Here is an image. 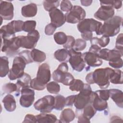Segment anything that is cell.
Instances as JSON below:
<instances>
[{
	"instance_id": "cell-1",
	"label": "cell",
	"mask_w": 123,
	"mask_h": 123,
	"mask_svg": "<svg viewBox=\"0 0 123 123\" xmlns=\"http://www.w3.org/2000/svg\"><path fill=\"white\" fill-rule=\"evenodd\" d=\"M50 79V67L47 63H43L38 67L37 77L31 80L30 86L37 90H43Z\"/></svg>"
},
{
	"instance_id": "cell-2",
	"label": "cell",
	"mask_w": 123,
	"mask_h": 123,
	"mask_svg": "<svg viewBox=\"0 0 123 123\" xmlns=\"http://www.w3.org/2000/svg\"><path fill=\"white\" fill-rule=\"evenodd\" d=\"M122 22V17L113 16L104 22L100 29L99 35L109 37L116 36L120 32Z\"/></svg>"
},
{
	"instance_id": "cell-3",
	"label": "cell",
	"mask_w": 123,
	"mask_h": 123,
	"mask_svg": "<svg viewBox=\"0 0 123 123\" xmlns=\"http://www.w3.org/2000/svg\"><path fill=\"white\" fill-rule=\"evenodd\" d=\"M113 70L109 67L96 69L92 74L94 83L101 89L108 88L110 85V76Z\"/></svg>"
},
{
	"instance_id": "cell-4",
	"label": "cell",
	"mask_w": 123,
	"mask_h": 123,
	"mask_svg": "<svg viewBox=\"0 0 123 123\" xmlns=\"http://www.w3.org/2000/svg\"><path fill=\"white\" fill-rule=\"evenodd\" d=\"M76 95L74 105L77 110H82L91 101V95L92 92L89 84H85L83 88Z\"/></svg>"
},
{
	"instance_id": "cell-5",
	"label": "cell",
	"mask_w": 123,
	"mask_h": 123,
	"mask_svg": "<svg viewBox=\"0 0 123 123\" xmlns=\"http://www.w3.org/2000/svg\"><path fill=\"white\" fill-rule=\"evenodd\" d=\"M102 24L93 18L84 19L80 21L77 25V29L82 34L86 32L95 31L97 35H99L100 29Z\"/></svg>"
},
{
	"instance_id": "cell-6",
	"label": "cell",
	"mask_w": 123,
	"mask_h": 123,
	"mask_svg": "<svg viewBox=\"0 0 123 123\" xmlns=\"http://www.w3.org/2000/svg\"><path fill=\"white\" fill-rule=\"evenodd\" d=\"M26 63L21 57H15L13 61L12 68L10 70L8 77L11 80H14L21 77L24 74V69Z\"/></svg>"
},
{
	"instance_id": "cell-7",
	"label": "cell",
	"mask_w": 123,
	"mask_h": 123,
	"mask_svg": "<svg viewBox=\"0 0 123 123\" xmlns=\"http://www.w3.org/2000/svg\"><path fill=\"white\" fill-rule=\"evenodd\" d=\"M55 97L47 95L37 100L34 104L35 109L41 113H49L54 109Z\"/></svg>"
},
{
	"instance_id": "cell-8",
	"label": "cell",
	"mask_w": 123,
	"mask_h": 123,
	"mask_svg": "<svg viewBox=\"0 0 123 123\" xmlns=\"http://www.w3.org/2000/svg\"><path fill=\"white\" fill-rule=\"evenodd\" d=\"M86 15L85 10L78 5L74 6L71 11L64 14L66 22L70 24L79 23L85 19Z\"/></svg>"
},
{
	"instance_id": "cell-9",
	"label": "cell",
	"mask_w": 123,
	"mask_h": 123,
	"mask_svg": "<svg viewBox=\"0 0 123 123\" xmlns=\"http://www.w3.org/2000/svg\"><path fill=\"white\" fill-rule=\"evenodd\" d=\"M39 37V33L37 30L28 33L26 36H19L21 47L28 49H35Z\"/></svg>"
},
{
	"instance_id": "cell-10",
	"label": "cell",
	"mask_w": 123,
	"mask_h": 123,
	"mask_svg": "<svg viewBox=\"0 0 123 123\" xmlns=\"http://www.w3.org/2000/svg\"><path fill=\"white\" fill-rule=\"evenodd\" d=\"M68 51L69 55L68 61L73 69L79 72L82 71L86 66V63L82 57V53L73 49H70Z\"/></svg>"
},
{
	"instance_id": "cell-11",
	"label": "cell",
	"mask_w": 123,
	"mask_h": 123,
	"mask_svg": "<svg viewBox=\"0 0 123 123\" xmlns=\"http://www.w3.org/2000/svg\"><path fill=\"white\" fill-rule=\"evenodd\" d=\"M21 96L20 98V104L24 108H29L35 100V92L30 87H23L21 90Z\"/></svg>"
},
{
	"instance_id": "cell-12",
	"label": "cell",
	"mask_w": 123,
	"mask_h": 123,
	"mask_svg": "<svg viewBox=\"0 0 123 123\" xmlns=\"http://www.w3.org/2000/svg\"><path fill=\"white\" fill-rule=\"evenodd\" d=\"M114 9L113 7L107 5H102L94 13V16L97 19L105 22L114 16Z\"/></svg>"
},
{
	"instance_id": "cell-13",
	"label": "cell",
	"mask_w": 123,
	"mask_h": 123,
	"mask_svg": "<svg viewBox=\"0 0 123 123\" xmlns=\"http://www.w3.org/2000/svg\"><path fill=\"white\" fill-rule=\"evenodd\" d=\"M13 5L11 2L0 0V15L3 20H12L13 17Z\"/></svg>"
},
{
	"instance_id": "cell-14",
	"label": "cell",
	"mask_w": 123,
	"mask_h": 123,
	"mask_svg": "<svg viewBox=\"0 0 123 123\" xmlns=\"http://www.w3.org/2000/svg\"><path fill=\"white\" fill-rule=\"evenodd\" d=\"M82 57L86 63L88 65V69L90 67H98L102 65V60L99 58L98 54L91 52H86L82 54Z\"/></svg>"
},
{
	"instance_id": "cell-15",
	"label": "cell",
	"mask_w": 123,
	"mask_h": 123,
	"mask_svg": "<svg viewBox=\"0 0 123 123\" xmlns=\"http://www.w3.org/2000/svg\"><path fill=\"white\" fill-rule=\"evenodd\" d=\"M51 23L54 25L57 28L63 25L65 21V15L60 10L55 8L49 12Z\"/></svg>"
},
{
	"instance_id": "cell-16",
	"label": "cell",
	"mask_w": 123,
	"mask_h": 123,
	"mask_svg": "<svg viewBox=\"0 0 123 123\" xmlns=\"http://www.w3.org/2000/svg\"><path fill=\"white\" fill-rule=\"evenodd\" d=\"M91 101L93 107L97 111H105L108 108V105L107 101H105L100 99L95 91H92L91 95Z\"/></svg>"
},
{
	"instance_id": "cell-17",
	"label": "cell",
	"mask_w": 123,
	"mask_h": 123,
	"mask_svg": "<svg viewBox=\"0 0 123 123\" xmlns=\"http://www.w3.org/2000/svg\"><path fill=\"white\" fill-rule=\"evenodd\" d=\"M110 97L120 108L123 107V94L121 90L117 89H109Z\"/></svg>"
},
{
	"instance_id": "cell-18",
	"label": "cell",
	"mask_w": 123,
	"mask_h": 123,
	"mask_svg": "<svg viewBox=\"0 0 123 123\" xmlns=\"http://www.w3.org/2000/svg\"><path fill=\"white\" fill-rule=\"evenodd\" d=\"M68 66L66 62H62L52 74L53 80L58 83H60L62 76L63 74L68 72Z\"/></svg>"
},
{
	"instance_id": "cell-19",
	"label": "cell",
	"mask_w": 123,
	"mask_h": 123,
	"mask_svg": "<svg viewBox=\"0 0 123 123\" xmlns=\"http://www.w3.org/2000/svg\"><path fill=\"white\" fill-rule=\"evenodd\" d=\"M31 80V76L27 73H24L21 77L18 79L16 82V84L18 86V91L15 93L16 97L20 95L21 90L23 87H30L29 85H30Z\"/></svg>"
},
{
	"instance_id": "cell-20",
	"label": "cell",
	"mask_w": 123,
	"mask_h": 123,
	"mask_svg": "<svg viewBox=\"0 0 123 123\" xmlns=\"http://www.w3.org/2000/svg\"><path fill=\"white\" fill-rule=\"evenodd\" d=\"M37 7L36 4L32 3L25 5L21 9L22 15L25 17H32L37 13Z\"/></svg>"
},
{
	"instance_id": "cell-21",
	"label": "cell",
	"mask_w": 123,
	"mask_h": 123,
	"mask_svg": "<svg viewBox=\"0 0 123 123\" xmlns=\"http://www.w3.org/2000/svg\"><path fill=\"white\" fill-rule=\"evenodd\" d=\"M2 103L4 108L9 112L13 111L16 107V101L14 97L11 94H8L2 99Z\"/></svg>"
},
{
	"instance_id": "cell-22",
	"label": "cell",
	"mask_w": 123,
	"mask_h": 123,
	"mask_svg": "<svg viewBox=\"0 0 123 123\" xmlns=\"http://www.w3.org/2000/svg\"><path fill=\"white\" fill-rule=\"evenodd\" d=\"M37 122L38 123H50L60 122L56 116L53 114L41 113L36 116Z\"/></svg>"
},
{
	"instance_id": "cell-23",
	"label": "cell",
	"mask_w": 123,
	"mask_h": 123,
	"mask_svg": "<svg viewBox=\"0 0 123 123\" xmlns=\"http://www.w3.org/2000/svg\"><path fill=\"white\" fill-rule=\"evenodd\" d=\"M75 117V114L72 109L67 108L63 110L60 116V122L61 123H68L73 121Z\"/></svg>"
},
{
	"instance_id": "cell-24",
	"label": "cell",
	"mask_w": 123,
	"mask_h": 123,
	"mask_svg": "<svg viewBox=\"0 0 123 123\" xmlns=\"http://www.w3.org/2000/svg\"><path fill=\"white\" fill-rule=\"evenodd\" d=\"M109 81L114 84H122L123 72L119 69H114L110 74Z\"/></svg>"
},
{
	"instance_id": "cell-25",
	"label": "cell",
	"mask_w": 123,
	"mask_h": 123,
	"mask_svg": "<svg viewBox=\"0 0 123 123\" xmlns=\"http://www.w3.org/2000/svg\"><path fill=\"white\" fill-rule=\"evenodd\" d=\"M0 59V76L4 77L10 71L8 58L6 56H1Z\"/></svg>"
},
{
	"instance_id": "cell-26",
	"label": "cell",
	"mask_w": 123,
	"mask_h": 123,
	"mask_svg": "<svg viewBox=\"0 0 123 123\" xmlns=\"http://www.w3.org/2000/svg\"><path fill=\"white\" fill-rule=\"evenodd\" d=\"M31 54L33 62H42L46 59V54L44 52L36 49H32Z\"/></svg>"
},
{
	"instance_id": "cell-27",
	"label": "cell",
	"mask_w": 123,
	"mask_h": 123,
	"mask_svg": "<svg viewBox=\"0 0 123 123\" xmlns=\"http://www.w3.org/2000/svg\"><path fill=\"white\" fill-rule=\"evenodd\" d=\"M80 110L83 116L88 120L91 119L97 112V111L90 103L86 105L82 110Z\"/></svg>"
},
{
	"instance_id": "cell-28",
	"label": "cell",
	"mask_w": 123,
	"mask_h": 123,
	"mask_svg": "<svg viewBox=\"0 0 123 123\" xmlns=\"http://www.w3.org/2000/svg\"><path fill=\"white\" fill-rule=\"evenodd\" d=\"M54 57L60 62H65L69 58V51L67 49H61L55 51L54 54Z\"/></svg>"
},
{
	"instance_id": "cell-29",
	"label": "cell",
	"mask_w": 123,
	"mask_h": 123,
	"mask_svg": "<svg viewBox=\"0 0 123 123\" xmlns=\"http://www.w3.org/2000/svg\"><path fill=\"white\" fill-rule=\"evenodd\" d=\"M110 41V39L109 37L102 36L100 38H98L97 37H92L90 40V42L91 45L97 44L101 47L104 48L109 44Z\"/></svg>"
},
{
	"instance_id": "cell-30",
	"label": "cell",
	"mask_w": 123,
	"mask_h": 123,
	"mask_svg": "<svg viewBox=\"0 0 123 123\" xmlns=\"http://www.w3.org/2000/svg\"><path fill=\"white\" fill-rule=\"evenodd\" d=\"M65 106V98L61 95H58L55 97V102L54 109L56 110L61 111Z\"/></svg>"
},
{
	"instance_id": "cell-31",
	"label": "cell",
	"mask_w": 123,
	"mask_h": 123,
	"mask_svg": "<svg viewBox=\"0 0 123 123\" xmlns=\"http://www.w3.org/2000/svg\"><path fill=\"white\" fill-rule=\"evenodd\" d=\"M55 42L59 45H64L67 41V36L63 32H58L54 34Z\"/></svg>"
},
{
	"instance_id": "cell-32",
	"label": "cell",
	"mask_w": 123,
	"mask_h": 123,
	"mask_svg": "<svg viewBox=\"0 0 123 123\" xmlns=\"http://www.w3.org/2000/svg\"><path fill=\"white\" fill-rule=\"evenodd\" d=\"M46 88L48 92L53 94H58L60 91V86L55 81L48 83L46 85Z\"/></svg>"
},
{
	"instance_id": "cell-33",
	"label": "cell",
	"mask_w": 123,
	"mask_h": 123,
	"mask_svg": "<svg viewBox=\"0 0 123 123\" xmlns=\"http://www.w3.org/2000/svg\"><path fill=\"white\" fill-rule=\"evenodd\" d=\"M84 84L82 80L74 79L72 83L69 86V89L73 91H80L83 88Z\"/></svg>"
},
{
	"instance_id": "cell-34",
	"label": "cell",
	"mask_w": 123,
	"mask_h": 123,
	"mask_svg": "<svg viewBox=\"0 0 123 123\" xmlns=\"http://www.w3.org/2000/svg\"><path fill=\"white\" fill-rule=\"evenodd\" d=\"M60 5V0H44L43 6L44 9L48 12L57 8Z\"/></svg>"
},
{
	"instance_id": "cell-35",
	"label": "cell",
	"mask_w": 123,
	"mask_h": 123,
	"mask_svg": "<svg viewBox=\"0 0 123 123\" xmlns=\"http://www.w3.org/2000/svg\"><path fill=\"white\" fill-rule=\"evenodd\" d=\"M2 90L4 93L6 94H10L13 92H17L18 91V86L16 84L8 83L3 85Z\"/></svg>"
},
{
	"instance_id": "cell-36",
	"label": "cell",
	"mask_w": 123,
	"mask_h": 123,
	"mask_svg": "<svg viewBox=\"0 0 123 123\" xmlns=\"http://www.w3.org/2000/svg\"><path fill=\"white\" fill-rule=\"evenodd\" d=\"M37 23L34 20H28L24 22L23 26V31L25 32H31L35 30Z\"/></svg>"
},
{
	"instance_id": "cell-37",
	"label": "cell",
	"mask_w": 123,
	"mask_h": 123,
	"mask_svg": "<svg viewBox=\"0 0 123 123\" xmlns=\"http://www.w3.org/2000/svg\"><path fill=\"white\" fill-rule=\"evenodd\" d=\"M101 6L107 5L115 9H120L122 6V0H105L100 1Z\"/></svg>"
},
{
	"instance_id": "cell-38",
	"label": "cell",
	"mask_w": 123,
	"mask_h": 123,
	"mask_svg": "<svg viewBox=\"0 0 123 123\" xmlns=\"http://www.w3.org/2000/svg\"><path fill=\"white\" fill-rule=\"evenodd\" d=\"M86 46V41L81 38H78L75 40V43L73 47V49L76 51H80L83 50Z\"/></svg>"
},
{
	"instance_id": "cell-39",
	"label": "cell",
	"mask_w": 123,
	"mask_h": 123,
	"mask_svg": "<svg viewBox=\"0 0 123 123\" xmlns=\"http://www.w3.org/2000/svg\"><path fill=\"white\" fill-rule=\"evenodd\" d=\"M19 56L22 57L26 62V64H29L33 62L31 57V51L28 50L22 51L18 53Z\"/></svg>"
},
{
	"instance_id": "cell-40",
	"label": "cell",
	"mask_w": 123,
	"mask_h": 123,
	"mask_svg": "<svg viewBox=\"0 0 123 123\" xmlns=\"http://www.w3.org/2000/svg\"><path fill=\"white\" fill-rule=\"evenodd\" d=\"M74 76L70 73H66L62 79L61 83L65 86H70L74 81Z\"/></svg>"
},
{
	"instance_id": "cell-41",
	"label": "cell",
	"mask_w": 123,
	"mask_h": 123,
	"mask_svg": "<svg viewBox=\"0 0 123 123\" xmlns=\"http://www.w3.org/2000/svg\"><path fill=\"white\" fill-rule=\"evenodd\" d=\"M98 97L102 100L107 101L109 100L110 98V94L109 89L98 90L95 91Z\"/></svg>"
},
{
	"instance_id": "cell-42",
	"label": "cell",
	"mask_w": 123,
	"mask_h": 123,
	"mask_svg": "<svg viewBox=\"0 0 123 123\" xmlns=\"http://www.w3.org/2000/svg\"><path fill=\"white\" fill-rule=\"evenodd\" d=\"M24 22L21 20H13L11 23L15 33L23 31V26Z\"/></svg>"
},
{
	"instance_id": "cell-43",
	"label": "cell",
	"mask_w": 123,
	"mask_h": 123,
	"mask_svg": "<svg viewBox=\"0 0 123 123\" xmlns=\"http://www.w3.org/2000/svg\"><path fill=\"white\" fill-rule=\"evenodd\" d=\"M60 7H61V9L62 11L66 12H67L71 10L73 6L72 5L70 1L65 0H62L61 1Z\"/></svg>"
},
{
	"instance_id": "cell-44",
	"label": "cell",
	"mask_w": 123,
	"mask_h": 123,
	"mask_svg": "<svg viewBox=\"0 0 123 123\" xmlns=\"http://www.w3.org/2000/svg\"><path fill=\"white\" fill-rule=\"evenodd\" d=\"M116 49L123 52V34H120L116 38L115 48Z\"/></svg>"
},
{
	"instance_id": "cell-45",
	"label": "cell",
	"mask_w": 123,
	"mask_h": 123,
	"mask_svg": "<svg viewBox=\"0 0 123 123\" xmlns=\"http://www.w3.org/2000/svg\"><path fill=\"white\" fill-rule=\"evenodd\" d=\"M75 40L72 36H67V40L66 42L63 45V47L64 49H72Z\"/></svg>"
},
{
	"instance_id": "cell-46",
	"label": "cell",
	"mask_w": 123,
	"mask_h": 123,
	"mask_svg": "<svg viewBox=\"0 0 123 123\" xmlns=\"http://www.w3.org/2000/svg\"><path fill=\"white\" fill-rule=\"evenodd\" d=\"M56 28L57 27L52 23L48 24L45 28V33L48 36H51L54 34Z\"/></svg>"
},
{
	"instance_id": "cell-47",
	"label": "cell",
	"mask_w": 123,
	"mask_h": 123,
	"mask_svg": "<svg viewBox=\"0 0 123 123\" xmlns=\"http://www.w3.org/2000/svg\"><path fill=\"white\" fill-rule=\"evenodd\" d=\"M76 115L78 118V123H90V120L86 118L82 114L80 110L76 109Z\"/></svg>"
},
{
	"instance_id": "cell-48",
	"label": "cell",
	"mask_w": 123,
	"mask_h": 123,
	"mask_svg": "<svg viewBox=\"0 0 123 123\" xmlns=\"http://www.w3.org/2000/svg\"><path fill=\"white\" fill-rule=\"evenodd\" d=\"M76 95H71L65 98V106H72L74 104Z\"/></svg>"
},
{
	"instance_id": "cell-49",
	"label": "cell",
	"mask_w": 123,
	"mask_h": 123,
	"mask_svg": "<svg viewBox=\"0 0 123 123\" xmlns=\"http://www.w3.org/2000/svg\"><path fill=\"white\" fill-rule=\"evenodd\" d=\"M109 64L111 66L115 69H119L123 67V61L122 59L121 58L120 60L114 62H109Z\"/></svg>"
},
{
	"instance_id": "cell-50",
	"label": "cell",
	"mask_w": 123,
	"mask_h": 123,
	"mask_svg": "<svg viewBox=\"0 0 123 123\" xmlns=\"http://www.w3.org/2000/svg\"><path fill=\"white\" fill-rule=\"evenodd\" d=\"M23 123H37L36 116L31 114H27L25 115Z\"/></svg>"
},
{
	"instance_id": "cell-51",
	"label": "cell",
	"mask_w": 123,
	"mask_h": 123,
	"mask_svg": "<svg viewBox=\"0 0 123 123\" xmlns=\"http://www.w3.org/2000/svg\"><path fill=\"white\" fill-rule=\"evenodd\" d=\"M100 49H101L100 47H99L97 44H93V45H91L88 51L98 54Z\"/></svg>"
},
{
	"instance_id": "cell-52",
	"label": "cell",
	"mask_w": 123,
	"mask_h": 123,
	"mask_svg": "<svg viewBox=\"0 0 123 123\" xmlns=\"http://www.w3.org/2000/svg\"><path fill=\"white\" fill-rule=\"evenodd\" d=\"M81 37L85 41L91 40L93 37V33L91 32H86L81 34Z\"/></svg>"
},
{
	"instance_id": "cell-53",
	"label": "cell",
	"mask_w": 123,
	"mask_h": 123,
	"mask_svg": "<svg viewBox=\"0 0 123 123\" xmlns=\"http://www.w3.org/2000/svg\"><path fill=\"white\" fill-rule=\"evenodd\" d=\"M92 74V72H91V73L88 74L86 77V81L88 84H94L93 82V81Z\"/></svg>"
},
{
	"instance_id": "cell-54",
	"label": "cell",
	"mask_w": 123,
	"mask_h": 123,
	"mask_svg": "<svg viewBox=\"0 0 123 123\" xmlns=\"http://www.w3.org/2000/svg\"><path fill=\"white\" fill-rule=\"evenodd\" d=\"M82 5L84 6H90L92 3V0H80Z\"/></svg>"
}]
</instances>
